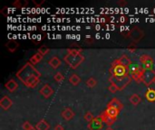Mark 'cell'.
Returning a JSON list of instances; mask_svg holds the SVG:
<instances>
[{
    "label": "cell",
    "instance_id": "cell-8",
    "mask_svg": "<svg viewBox=\"0 0 155 130\" xmlns=\"http://www.w3.org/2000/svg\"><path fill=\"white\" fill-rule=\"evenodd\" d=\"M103 120L100 118V116H98L97 118H94V120H92L90 123H88L87 128L89 130H101L103 128Z\"/></svg>",
    "mask_w": 155,
    "mask_h": 130
},
{
    "label": "cell",
    "instance_id": "cell-42",
    "mask_svg": "<svg viewBox=\"0 0 155 130\" xmlns=\"http://www.w3.org/2000/svg\"><path fill=\"white\" fill-rule=\"evenodd\" d=\"M154 83H155V80H154Z\"/></svg>",
    "mask_w": 155,
    "mask_h": 130
},
{
    "label": "cell",
    "instance_id": "cell-24",
    "mask_svg": "<svg viewBox=\"0 0 155 130\" xmlns=\"http://www.w3.org/2000/svg\"><path fill=\"white\" fill-rule=\"evenodd\" d=\"M69 82L74 86H77L81 82V78L77 74H72L69 78Z\"/></svg>",
    "mask_w": 155,
    "mask_h": 130
},
{
    "label": "cell",
    "instance_id": "cell-26",
    "mask_svg": "<svg viewBox=\"0 0 155 130\" xmlns=\"http://www.w3.org/2000/svg\"><path fill=\"white\" fill-rule=\"evenodd\" d=\"M26 5H27V1H25V0H16L13 3V6L16 8H22Z\"/></svg>",
    "mask_w": 155,
    "mask_h": 130
},
{
    "label": "cell",
    "instance_id": "cell-16",
    "mask_svg": "<svg viewBox=\"0 0 155 130\" xmlns=\"http://www.w3.org/2000/svg\"><path fill=\"white\" fill-rule=\"evenodd\" d=\"M107 107H112V108L117 109H118V110H120V111L124 109V105H123V103H122L118 99H116V98L112 99V100H111V101L108 103Z\"/></svg>",
    "mask_w": 155,
    "mask_h": 130
},
{
    "label": "cell",
    "instance_id": "cell-9",
    "mask_svg": "<svg viewBox=\"0 0 155 130\" xmlns=\"http://www.w3.org/2000/svg\"><path fill=\"white\" fill-rule=\"evenodd\" d=\"M40 94L45 98V99H49L53 94H54V90L49 84H45L39 90Z\"/></svg>",
    "mask_w": 155,
    "mask_h": 130
},
{
    "label": "cell",
    "instance_id": "cell-36",
    "mask_svg": "<svg viewBox=\"0 0 155 130\" xmlns=\"http://www.w3.org/2000/svg\"><path fill=\"white\" fill-rule=\"evenodd\" d=\"M85 43H88L89 45H91V44L94 43V38L90 37V35L86 36V38H85Z\"/></svg>",
    "mask_w": 155,
    "mask_h": 130
},
{
    "label": "cell",
    "instance_id": "cell-29",
    "mask_svg": "<svg viewBox=\"0 0 155 130\" xmlns=\"http://www.w3.org/2000/svg\"><path fill=\"white\" fill-rule=\"evenodd\" d=\"M84 120H85L86 122L90 123L92 120H94V115L92 114V112L88 111V112H86V113L84 114Z\"/></svg>",
    "mask_w": 155,
    "mask_h": 130
},
{
    "label": "cell",
    "instance_id": "cell-10",
    "mask_svg": "<svg viewBox=\"0 0 155 130\" xmlns=\"http://www.w3.org/2000/svg\"><path fill=\"white\" fill-rule=\"evenodd\" d=\"M99 116H100V118L102 119L103 122L105 123V124L107 125L108 128H111V127L114 124V122H115V120H116L115 119L110 117V116L105 112V110H104V112H102Z\"/></svg>",
    "mask_w": 155,
    "mask_h": 130
},
{
    "label": "cell",
    "instance_id": "cell-41",
    "mask_svg": "<svg viewBox=\"0 0 155 130\" xmlns=\"http://www.w3.org/2000/svg\"><path fill=\"white\" fill-rule=\"evenodd\" d=\"M30 130H36V128H32V129H30Z\"/></svg>",
    "mask_w": 155,
    "mask_h": 130
},
{
    "label": "cell",
    "instance_id": "cell-6",
    "mask_svg": "<svg viewBox=\"0 0 155 130\" xmlns=\"http://www.w3.org/2000/svg\"><path fill=\"white\" fill-rule=\"evenodd\" d=\"M140 62L142 64L143 69L148 70V69H153V59L151 55L149 54H143L140 56Z\"/></svg>",
    "mask_w": 155,
    "mask_h": 130
},
{
    "label": "cell",
    "instance_id": "cell-31",
    "mask_svg": "<svg viewBox=\"0 0 155 130\" xmlns=\"http://www.w3.org/2000/svg\"><path fill=\"white\" fill-rule=\"evenodd\" d=\"M123 37L124 38H131V29H126L121 32Z\"/></svg>",
    "mask_w": 155,
    "mask_h": 130
},
{
    "label": "cell",
    "instance_id": "cell-13",
    "mask_svg": "<svg viewBox=\"0 0 155 130\" xmlns=\"http://www.w3.org/2000/svg\"><path fill=\"white\" fill-rule=\"evenodd\" d=\"M39 78H40V77H38V76H32V77L29 78L24 84H25L26 87H28V88H35V87H36V86L39 84V82H40Z\"/></svg>",
    "mask_w": 155,
    "mask_h": 130
},
{
    "label": "cell",
    "instance_id": "cell-3",
    "mask_svg": "<svg viewBox=\"0 0 155 130\" xmlns=\"http://www.w3.org/2000/svg\"><path fill=\"white\" fill-rule=\"evenodd\" d=\"M132 80L133 79L130 75L124 76V77H116V76L111 75V77L109 78V81L111 82V84H114V86H116L118 90H123L125 87H127L130 84Z\"/></svg>",
    "mask_w": 155,
    "mask_h": 130
},
{
    "label": "cell",
    "instance_id": "cell-39",
    "mask_svg": "<svg viewBox=\"0 0 155 130\" xmlns=\"http://www.w3.org/2000/svg\"><path fill=\"white\" fill-rule=\"evenodd\" d=\"M54 130H64V127H63L62 125L58 124V125H56V126L54 127Z\"/></svg>",
    "mask_w": 155,
    "mask_h": 130
},
{
    "label": "cell",
    "instance_id": "cell-40",
    "mask_svg": "<svg viewBox=\"0 0 155 130\" xmlns=\"http://www.w3.org/2000/svg\"><path fill=\"white\" fill-rule=\"evenodd\" d=\"M105 130H114V129H113L112 128H106Z\"/></svg>",
    "mask_w": 155,
    "mask_h": 130
},
{
    "label": "cell",
    "instance_id": "cell-35",
    "mask_svg": "<svg viewBox=\"0 0 155 130\" xmlns=\"http://www.w3.org/2000/svg\"><path fill=\"white\" fill-rule=\"evenodd\" d=\"M119 22L121 24H124V23H127L128 22V17L126 15H122L120 18H119Z\"/></svg>",
    "mask_w": 155,
    "mask_h": 130
},
{
    "label": "cell",
    "instance_id": "cell-21",
    "mask_svg": "<svg viewBox=\"0 0 155 130\" xmlns=\"http://www.w3.org/2000/svg\"><path fill=\"white\" fill-rule=\"evenodd\" d=\"M141 70H143L142 65H139V64H137V63H133V62H132V64H131L130 67L128 68L129 75L131 76V75H133L134 73H135V72H137V71H141Z\"/></svg>",
    "mask_w": 155,
    "mask_h": 130
},
{
    "label": "cell",
    "instance_id": "cell-37",
    "mask_svg": "<svg viewBox=\"0 0 155 130\" xmlns=\"http://www.w3.org/2000/svg\"><path fill=\"white\" fill-rule=\"evenodd\" d=\"M33 3L36 5V6H40L42 4H44L45 3V0H41V1H35V0H33Z\"/></svg>",
    "mask_w": 155,
    "mask_h": 130
},
{
    "label": "cell",
    "instance_id": "cell-2",
    "mask_svg": "<svg viewBox=\"0 0 155 130\" xmlns=\"http://www.w3.org/2000/svg\"><path fill=\"white\" fill-rule=\"evenodd\" d=\"M64 61L67 65H69L70 68L76 69L84 61V56L82 53L74 54V53L67 52V54L64 57Z\"/></svg>",
    "mask_w": 155,
    "mask_h": 130
},
{
    "label": "cell",
    "instance_id": "cell-33",
    "mask_svg": "<svg viewBox=\"0 0 155 130\" xmlns=\"http://www.w3.org/2000/svg\"><path fill=\"white\" fill-rule=\"evenodd\" d=\"M127 49H128V51H130L131 52H134L136 51V49H137V46H136L135 43H130V44L127 46Z\"/></svg>",
    "mask_w": 155,
    "mask_h": 130
},
{
    "label": "cell",
    "instance_id": "cell-5",
    "mask_svg": "<svg viewBox=\"0 0 155 130\" xmlns=\"http://www.w3.org/2000/svg\"><path fill=\"white\" fill-rule=\"evenodd\" d=\"M155 80V71L153 69H148L144 70L143 72V82L146 86H150L153 82H154Z\"/></svg>",
    "mask_w": 155,
    "mask_h": 130
},
{
    "label": "cell",
    "instance_id": "cell-1",
    "mask_svg": "<svg viewBox=\"0 0 155 130\" xmlns=\"http://www.w3.org/2000/svg\"><path fill=\"white\" fill-rule=\"evenodd\" d=\"M32 76H38L41 77V73L35 68L33 64L30 62L25 63L17 72H16V77L18 80H20L23 83H25L29 78Z\"/></svg>",
    "mask_w": 155,
    "mask_h": 130
},
{
    "label": "cell",
    "instance_id": "cell-20",
    "mask_svg": "<svg viewBox=\"0 0 155 130\" xmlns=\"http://www.w3.org/2000/svg\"><path fill=\"white\" fill-rule=\"evenodd\" d=\"M105 112L112 118L114 119H117V117L119 116V113H120V110H118L117 109H114V108H112V107H107V109H105Z\"/></svg>",
    "mask_w": 155,
    "mask_h": 130
},
{
    "label": "cell",
    "instance_id": "cell-27",
    "mask_svg": "<svg viewBox=\"0 0 155 130\" xmlns=\"http://www.w3.org/2000/svg\"><path fill=\"white\" fill-rule=\"evenodd\" d=\"M86 85H87V87H89V88H94L96 85H97V81H96V79H94V78H93V77H90L87 81H86Z\"/></svg>",
    "mask_w": 155,
    "mask_h": 130
},
{
    "label": "cell",
    "instance_id": "cell-22",
    "mask_svg": "<svg viewBox=\"0 0 155 130\" xmlns=\"http://www.w3.org/2000/svg\"><path fill=\"white\" fill-rule=\"evenodd\" d=\"M43 57H44V56H43L42 54H40L39 52H36L35 54H34V55L30 58L29 62L35 66V65H36L39 62H41V61H42Z\"/></svg>",
    "mask_w": 155,
    "mask_h": 130
},
{
    "label": "cell",
    "instance_id": "cell-14",
    "mask_svg": "<svg viewBox=\"0 0 155 130\" xmlns=\"http://www.w3.org/2000/svg\"><path fill=\"white\" fill-rule=\"evenodd\" d=\"M61 116H62V118H63L64 120L70 121V120L74 117V112L70 108H66V109H64L62 111Z\"/></svg>",
    "mask_w": 155,
    "mask_h": 130
},
{
    "label": "cell",
    "instance_id": "cell-23",
    "mask_svg": "<svg viewBox=\"0 0 155 130\" xmlns=\"http://www.w3.org/2000/svg\"><path fill=\"white\" fill-rule=\"evenodd\" d=\"M145 98L149 102H154L155 101V90L149 88L145 93Z\"/></svg>",
    "mask_w": 155,
    "mask_h": 130
},
{
    "label": "cell",
    "instance_id": "cell-19",
    "mask_svg": "<svg viewBox=\"0 0 155 130\" xmlns=\"http://www.w3.org/2000/svg\"><path fill=\"white\" fill-rule=\"evenodd\" d=\"M35 128H36V130H49L50 125L47 123V121L45 119H41L35 125Z\"/></svg>",
    "mask_w": 155,
    "mask_h": 130
},
{
    "label": "cell",
    "instance_id": "cell-34",
    "mask_svg": "<svg viewBox=\"0 0 155 130\" xmlns=\"http://www.w3.org/2000/svg\"><path fill=\"white\" fill-rule=\"evenodd\" d=\"M108 90H109V91H110V92H112V93H114V92L118 91L117 87H116V86H114V84H111V86L108 88Z\"/></svg>",
    "mask_w": 155,
    "mask_h": 130
},
{
    "label": "cell",
    "instance_id": "cell-17",
    "mask_svg": "<svg viewBox=\"0 0 155 130\" xmlns=\"http://www.w3.org/2000/svg\"><path fill=\"white\" fill-rule=\"evenodd\" d=\"M117 62H119V64H121V65H123L124 67H125V68H129L130 67V65L132 64V61L129 59V57L127 56V55H125V54H124V55H122L118 60H117Z\"/></svg>",
    "mask_w": 155,
    "mask_h": 130
},
{
    "label": "cell",
    "instance_id": "cell-7",
    "mask_svg": "<svg viewBox=\"0 0 155 130\" xmlns=\"http://www.w3.org/2000/svg\"><path fill=\"white\" fill-rule=\"evenodd\" d=\"M144 36V32L138 26H134L131 29V39L134 43L140 42Z\"/></svg>",
    "mask_w": 155,
    "mask_h": 130
},
{
    "label": "cell",
    "instance_id": "cell-30",
    "mask_svg": "<svg viewBox=\"0 0 155 130\" xmlns=\"http://www.w3.org/2000/svg\"><path fill=\"white\" fill-rule=\"evenodd\" d=\"M54 80L56 82H62V81L64 80V75H63L61 72H57V73L54 76Z\"/></svg>",
    "mask_w": 155,
    "mask_h": 130
},
{
    "label": "cell",
    "instance_id": "cell-28",
    "mask_svg": "<svg viewBox=\"0 0 155 130\" xmlns=\"http://www.w3.org/2000/svg\"><path fill=\"white\" fill-rule=\"evenodd\" d=\"M38 52H39L40 54H42L43 56H45V54H47V53L49 52V48H48L47 46H45V45H42L41 47H39Z\"/></svg>",
    "mask_w": 155,
    "mask_h": 130
},
{
    "label": "cell",
    "instance_id": "cell-25",
    "mask_svg": "<svg viewBox=\"0 0 155 130\" xmlns=\"http://www.w3.org/2000/svg\"><path fill=\"white\" fill-rule=\"evenodd\" d=\"M130 101H131V103H132L134 106H137V105H139V104L141 103L142 99H141V97H140L138 94H133V95L130 97Z\"/></svg>",
    "mask_w": 155,
    "mask_h": 130
},
{
    "label": "cell",
    "instance_id": "cell-18",
    "mask_svg": "<svg viewBox=\"0 0 155 130\" xmlns=\"http://www.w3.org/2000/svg\"><path fill=\"white\" fill-rule=\"evenodd\" d=\"M48 63H49V65H50L53 69H57L58 67L61 66L62 62H61V60H60L58 57L54 56L53 58H51V59L48 61Z\"/></svg>",
    "mask_w": 155,
    "mask_h": 130
},
{
    "label": "cell",
    "instance_id": "cell-15",
    "mask_svg": "<svg viewBox=\"0 0 155 130\" xmlns=\"http://www.w3.org/2000/svg\"><path fill=\"white\" fill-rule=\"evenodd\" d=\"M5 89H6L8 91L14 92V91H15V90H17V88H18V83H17L15 80L11 79V80H9L7 82H5Z\"/></svg>",
    "mask_w": 155,
    "mask_h": 130
},
{
    "label": "cell",
    "instance_id": "cell-12",
    "mask_svg": "<svg viewBox=\"0 0 155 130\" xmlns=\"http://www.w3.org/2000/svg\"><path fill=\"white\" fill-rule=\"evenodd\" d=\"M12 100L9 97L7 96H3L2 99L0 100V107L4 109V110H7L12 107Z\"/></svg>",
    "mask_w": 155,
    "mask_h": 130
},
{
    "label": "cell",
    "instance_id": "cell-11",
    "mask_svg": "<svg viewBox=\"0 0 155 130\" xmlns=\"http://www.w3.org/2000/svg\"><path fill=\"white\" fill-rule=\"evenodd\" d=\"M5 48L7 49V51H9L10 52H15L16 51V49L19 46V43L15 39H10L6 42L5 43Z\"/></svg>",
    "mask_w": 155,
    "mask_h": 130
},
{
    "label": "cell",
    "instance_id": "cell-4",
    "mask_svg": "<svg viewBox=\"0 0 155 130\" xmlns=\"http://www.w3.org/2000/svg\"><path fill=\"white\" fill-rule=\"evenodd\" d=\"M110 73L114 76H116V77H124V76H127L129 75V71H128V69L124 67L123 65L119 64V62L116 61H114L113 63H112V66L109 70Z\"/></svg>",
    "mask_w": 155,
    "mask_h": 130
},
{
    "label": "cell",
    "instance_id": "cell-32",
    "mask_svg": "<svg viewBox=\"0 0 155 130\" xmlns=\"http://www.w3.org/2000/svg\"><path fill=\"white\" fill-rule=\"evenodd\" d=\"M22 128H23V129L24 130H30V129H32V128H34V127H33V126L31 125V123H29L28 121L24 122V123H23Z\"/></svg>",
    "mask_w": 155,
    "mask_h": 130
},
{
    "label": "cell",
    "instance_id": "cell-38",
    "mask_svg": "<svg viewBox=\"0 0 155 130\" xmlns=\"http://www.w3.org/2000/svg\"><path fill=\"white\" fill-rule=\"evenodd\" d=\"M118 5H119L120 6L124 7V6H125V5H127V2H126L125 0H119V1H118Z\"/></svg>",
    "mask_w": 155,
    "mask_h": 130
}]
</instances>
